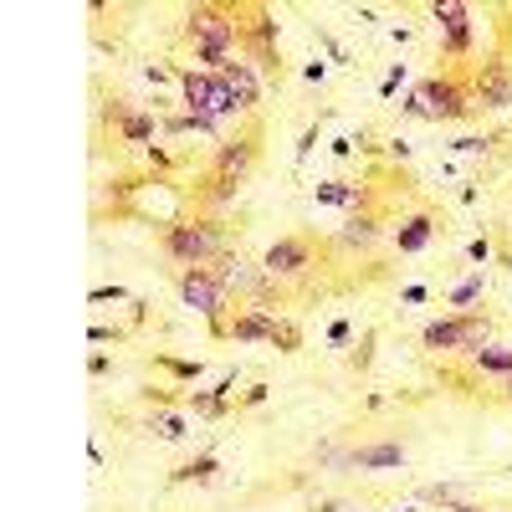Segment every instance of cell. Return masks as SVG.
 Returning a JSON list of instances; mask_svg holds the SVG:
<instances>
[{
	"instance_id": "7a4b0ae2",
	"label": "cell",
	"mask_w": 512,
	"mask_h": 512,
	"mask_svg": "<svg viewBox=\"0 0 512 512\" xmlns=\"http://www.w3.org/2000/svg\"><path fill=\"white\" fill-rule=\"evenodd\" d=\"M231 241H236V231L221 216H205V210L159 221V251L175 267H210V262H221V256L231 251Z\"/></svg>"
},
{
	"instance_id": "836d02e7",
	"label": "cell",
	"mask_w": 512,
	"mask_h": 512,
	"mask_svg": "<svg viewBox=\"0 0 512 512\" xmlns=\"http://www.w3.org/2000/svg\"><path fill=\"white\" fill-rule=\"evenodd\" d=\"M108 369H113L108 354H93V359H88V374H108Z\"/></svg>"
},
{
	"instance_id": "d4e9b609",
	"label": "cell",
	"mask_w": 512,
	"mask_h": 512,
	"mask_svg": "<svg viewBox=\"0 0 512 512\" xmlns=\"http://www.w3.org/2000/svg\"><path fill=\"white\" fill-rule=\"evenodd\" d=\"M482 287H487V282H482V272H472V277H466V282L451 292V308H461V313H466V303H477Z\"/></svg>"
},
{
	"instance_id": "52a82bcc",
	"label": "cell",
	"mask_w": 512,
	"mask_h": 512,
	"mask_svg": "<svg viewBox=\"0 0 512 512\" xmlns=\"http://www.w3.org/2000/svg\"><path fill=\"white\" fill-rule=\"evenodd\" d=\"M175 292H180V303L195 308L205 323H221V318H231L241 308V297H231L210 267H180L175 272Z\"/></svg>"
},
{
	"instance_id": "7402d4cb",
	"label": "cell",
	"mask_w": 512,
	"mask_h": 512,
	"mask_svg": "<svg viewBox=\"0 0 512 512\" xmlns=\"http://www.w3.org/2000/svg\"><path fill=\"white\" fill-rule=\"evenodd\" d=\"M272 349H277V354H297V349H303V323H297V318H277Z\"/></svg>"
},
{
	"instance_id": "83f0119b",
	"label": "cell",
	"mask_w": 512,
	"mask_h": 512,
	"mask_svg": "<svg viewBox=\"0 0 512 512\" xmlns=\"http://www.w3.org/2000/svg\"><path fill=\"white\" fill-rule=\"evenodd\" d=\"M349 338H354V323H349V318H338V323L328 328V344H333V349H344Z\"/></svg>"
},
{
	"instance_id": "f1b7e54d",
	"label": "cell",
	"mask_w": 512,
	"mask_h": 512,
	"mask_svg": "<svg viewBox=\"0 0 512 512\" xmlns=\"http://www.w3.org/2000/svg\"><path fill=\"white\" fill-rule=\"evenodd\" d=\"M123 297H128V292L113 282V287H93V292H88V303H123Z\"/></svg>"
},
{
	"instance_id": "f546056e",
	"label": "cell",
	"mask_w": 512,
	"mask_h": 512,
	"mask_svg": "<svg viewBox=\"0 0 512 512\" xmlns=\"http://www.w3.org/2000/svg\"><path fill=\"white\" fill-rule=\"evenodd\" d=\"M262 400H267V384H251V390H246V395L236 400V410H256Z\"/></svg>"
},
{
	"instance_id": "4fadbf2b",
	"label": "cell",
	"mask_w": 512,
	"mask_h": 512,
	"mask_svg": "<svg viewBox=\"0 0 512 512\" xmlns=\"http://www.w3.org/2000/svg\"><path fill=\"white\" fill-rule=\"evenodd\" d=\"M431 16H436L441 31H446V41H441L446 57H466V52H472V11H466L461 0H436Z\"/></svg>"
},
{
	"instance_id": "6da1fadb",
	"label": "cell",
	"mask_w": 512,
	"mask_h": 512,
	"mask_svg": "<svg viewBox=\"0 0 512 512\" xmlns=\"http://www.w3.org/2000/svg\"><path fill=\"white\" fill-rule=\"evenodd\" d=\"M256 159H262V118H246L241 134L226 139V144L216 149V159H210V169L190 185V205H195V210L231 205L236 190L246 185V175L256 169Z\"/></svg>"
},
{
	"instance_id": "3957f363",
	"label": "cell",
	"mask_w": 512,
	"mask_h": 512,
	"mask_svg": "<svg viewBox=\"0 0 512 512\" xmlns=\"http://www.w3.org/2000/svg\"><path fill=\"white\" fill-rule=\"evenodd\" d=\"M180 41L205 62V72H226L241 62V41H236V11L231 6H190L180 21Z\"/></svg>"
},
{
	"instance_id": "d6a6232c",
	"label": "cell",
	"mask_w": 512,
	"mask_h": 512,
	"mask_svg": "<svg viewBox=\"0 0 512 512\" xmlns=\"http://www.w3.org/2000/svg\"><path fill=\"white\" fill-rule=\"evenodd\" d=\"M313 144H318V123L303 134V144H297V159H308V154H313Z\"/></svg>"
},
{
	"instance_id": "44dd1931",
	"label": "cell",
	"mask_w": 512,
	"mask_h": 512,
	"mask_svg": "<svg viewBox=\"0 0 512 512\" xmlns=\"http://www.w3.org/2000/svg\"><path fill=\"white\" fill-rule=\"evenodd\" d=\"M466 359H472V369L477 374H512V349H477V354H466Z\"/></svg>"
},
{
	"instance_id": "d6986e66",
	"label": "cell",
	"mask_w": 512,
	"mask_h": 512,
	"mask_svg": "<svg viewBox=\"0 0 512 512\" xmlns=\"http://www.w3.org/2000/svg\"><path fill=\"white\" fill-rule=\"evenodd\" d=\"M349 461L359 466V472H364V466H400V461H405V446H400V441H379V446H359V451H349Z\"/></svg>"
},
{
	"instance_id": "e575fe53",
	"label": "cell",
	"mask_w": 512,
	"mask_h": 512,
	"mask_svg": "<svg viewBox=\"0 0 512 512\" xmlns=\"http://www.w3.org/2000/svg\"><path fill=\"white\" fill-rule=\"evenodd\" d=\"M308 512H349V507H344V502H313Z\"/></svg>"
},
{
	"instance_id": "1f68e13d",
	"label": "cell",
	"mask_w": 512,
	"mask_h": 512,
	"mask_svg": "<svg viewBox=\"0 0 512 512\" xmlns=\"http://www.w3.org/2000/svg\"><path fill=\"white\" fill-rule=\"evenodd\" d=\"M487 400H492V405H512V374H507V379L497 384V390H492Z\"/></svg>"
},
{
	"instance_id": "4dcf8cb0",
	"label": "cell",
	"mask_w": 512,
	"mask_h": 512,
	"mask_svg": "<svg viewBox=\"0 0 512 512\" xmlns=\"http://www.w3.org/2000/svg\"><path fill=\"white\" fill-rule=\"evenodd\" d=\"M466 256H472V262H487V256H492V241H487V236H477L472 246H466Z\"/></svg>"
},
{
	"instance_id": "cb8c5ba5",
	"label": "cell",
	"mask_w": 512,
	"mask_h": 512,
	"mask_svg": "<svg viewBox=\"0 0 512 512\" xmlns=\"http://www.w3.org/2000/svg\"><path fill=\"white\" fill-rule=\"evenodd\" d=\"M154 369L175 374V379H200V359H169V354H154Z\"/></svg>"
},
{
	"instance_id": "ffe728a7",
	"label": "cell",
	"mask_w": 512,
	"mask_h": 512,
	"mask_svg": "<svg viewBox=\"0 0 512 512\" xmlns=\"http://www.w3.org/2000/svg\"><path fill=\"white\" fill-rule=\"evenodd\" d=\"M144 431L159 436V441H185L190 425H185V415H175V410H149V415H144Z\"/></svg>"
},
{
	"instance_id": "ac0fdd59",
	"label": "cell",
	"mask_w": 512,
	"mask_h": 512,
	"mask_svg": "<svg viewBox=\"0 0 512 512\" xmlns=\"http://www.w3.org/2000/svg\"><path fill=\"white\" fill-rule=\"evenodd\" d=\"M216 472H221V461H216V456H190V461H180L175 472H169V487H190V482H216Z\"/></svg>"
},
{
	"instance_id": "30bf717a",
	"label": "cell",
	"mask_w": 512,
	"mask_h": 512,
	"mask_svg": "<svg viewBox=\"0 0 512 512\" xmlns=\"http://www.w3.org/2000/svg\"><path fill=\"white\" fill-rule=\"evenodd\" d=\"M272 328H277V313L251 308V303H241V308H236L231 318H221V323H210V333L231 338V344H272Z\"/></svg>"
},
{
	"instance_id": "8fae6325",
	"label": "cell",
	"mask_w": 512,
	"mask_h": 512,
	"mask_svg": "<svg viewBox=\"0 0 512 512\" xmlns=\"http://www.w3.org/2000/svg\"><path fill=\"white\" fill-rule=\"evenodd\" d=\"M472 98L477 108H512V62L487 57L472 67Z\"/></svg>"
},
{
	"instance_id": "9c48e42d",
	"label": "cell",
	"mask_w": 512,
	"mask_h": 512,
	"mask_svg": "<svg viewBox=\"0 0 512 512\" xmlns=\"http://www.w3.org/2000/svg\"><path fill=\"white\" fill-rule=\"evenodd\" d=\"M318 267V241L308 231H292V236H277L267 251H262V272L277 277V282H292V277H308Z\"/></svg>"
},
{
	"instance_id": "7c38bea8",
	"label": "cell",
	"mask_w": 512,
	"mask_h": 512,
	"mask_svg": "<svg viewBox=\"0 0 512 512\" xmlns=\"http://www.w3.org/2000/svg\"><path fill=\"white\" fill-rule=\"evenodd\" d=\"M103 118L113 123V139H118V144H134V149H139V144H149V139L159 134V128H164V123H159L154 113H139V108H128L123 98H113V103L103 108Z\"/></svg>"
},
{
	"instance_id": "277c9868",
	"label": "cell",
	"mask_w": 512,
	"mask_h": 512,
	"mask_svg": "<svg viewBox=\"0 0 512 512\" xmlns=\"http://www.w3.org/2000/svg\"><path fill=\"white\" fill-rule=\"evenodd\" d=\"M236 11V41L241 57L262 67V77L282 82V52H277V16L267 6H231Z\"/></svg>"
},
{
	"instance_id": "e0dca14e",
	"label": "cell",
	"mask_w": 512,
	"mask_h": 512,
	"mask_svg": "<svg viewBox=\"0 0 512 512\" xmlns=\"http://www.w3.org/2000/svg\"><path fill=\"white\" fill-rule=\"evenodd\" d=\"M379 231H384V216H379V210H354V216L344 221V231L333 236V246H344V251H364V246H374V241H379Z\"/></svg>"
},
{
	"instance_id": "9a60e30c",
	"label": "cell",
	"mask_w": 512,
	"mask_h": 512,
	"mask_svg": "<svg viewBox=\"0 0 512 512\" xmlns=\"http://www.w3.org/2000/svg\"><path fill=\"white\" fill-rule=\"evenodd\" d=\"M221 77H226V88H231V98H236V113H241V118H251V113H256V103H262V77L251 72V62H246V57H241V62H231Z\"/></svg>"
},
{
	"instance_id": "ba28073f",
	"label": "cell",
	"mask_w": 512,
	"mask_h": 512,
	"mask_svg": "<svg viewBox=\"0 0 512 512\" xmlns=\"http://www.w3.org/2000/svg\"><path fill=\"white\" fill-rule=\"evenodd\" d=\"M180 98H185V113H200V118H231L236 113V98L226 88V77L221 72H180ZM241 118V113H236Z\"/></svg>"
},
{
	"instance_id": "d590c367",
	"label": "cell",
	"mask_w": 512,
	"mask_h": 512,
	"mask_svg": "<svg viewBox=\"0 0 512 512\" xmlns=\"http://www.w3.org/2000/svg\"><path fill=\"white\" fill-rule=\"evenodd\" d=\"M446 512H482V507H477V502H451Z\"/></svg>"
},
{
	"instance_id": "2e32d148",
	"label": "cell",
	"mask_w": 512,
	"mask_h": 512,
	"mask_svg": "<svg viewBox=\"0 0 512 512\" xmlns=\"http://www.w3.org/2000/svg\"><path fill=\"white\" fill-rule=\"evenodd\" d=\"M436 231H441V216H436V210H420V216L400 221V231H395V251H400V256H415V251H425V246L436 241Z\"/></svg>"
},
{
	"instance_id": "4316f807",
	"label": "cell",
	"mask_w": 512,
	"mask_h": 512,
	"mask_svg": "<svg viewBox=\"0 0 512 512\" xmlns=\"http://www.w3.org/2000/svg\"><path fill=\"white\" fill-rule=\"evenodd\" d=\"M88 338H93V344H123L128 333H123V328H108V323H93V328H88Z\"/></svg>"
},
{
	"instance_id": "484cf974",
	"label": "cell",
	"mask_w": 512,
	"mask_h": 512,
	"mask_svg": "<svg viewBox=\"0 0 512 512\" xmlns=\"http://www.w3.org/2000/svg\"><path fill=\"white\" fill-rule=\"evenodd\" d=\"M374 338H379V333L369 328V333L359 338V344H354V354H349V369H359V374H364V369L374 364Z\"/></svg>"
},
{
	"instance_id": "5bb4252c",
	"label": "cell",
	"mask_w": 512,
	"mask_h": 512,
	"mask_svg": "<svg viewBox=\"0 0 512 512\" xmlns=\"http://www.w3.org/2000/svg\"><path fill=\"white\" fill-rule=\"evenodd\" d=\"M236 374H226L221 384H216V390H190L185 395V410H195L200 420H226L231 410H236Z\"/></svg>"
},
{
	"instance_id": "5b68a950",
	"label": "cell",
	"mask_w": 512,
	"mask_h": 512,
	"mask_svg": "<svg viewBox=\"0 0 512 512\" xmlns=\"http://www.w3.org/2000/svg\"><path fill=\"white\" fill-rule=\"evenodd\" d=\"M492 328H497L492 313H446V318L420 328V349H431V354H477Z\"/></svg>"
},
{
	"instance_id": "603a6c76",
	"label": "cell",
	"mask_w": 512,
	"mask_h": 512,
	"mask_svg": "<svg viewBox=\"0 0 512 512\" xmlns=\"http://www.w3.org/2000/svg\"><path fill=\"white\" fill-rule=\"evenodd\" d=\"M359 195H364V185H349V180H323L318 185V205H349Z\"/></svg>"
},
{
	"instance_id": "8992f818",
	"label": "cell",
	"mask_w": 512,
	"mask_h": 512,
	"mask_svg": "<svg viewBox=\"0 0 512 512\" xmlns=\"http://www.w3.org/2000/svg\"><path fill=\"white\" fill-rule=\"evenodd\" d=\"M415 98L425 103V113H431L436 123H466V118H477V98H472V77H461L456 67L436 72V77H425Z\"/></svg>"
}]
</instances>
